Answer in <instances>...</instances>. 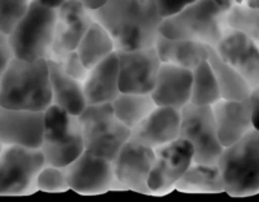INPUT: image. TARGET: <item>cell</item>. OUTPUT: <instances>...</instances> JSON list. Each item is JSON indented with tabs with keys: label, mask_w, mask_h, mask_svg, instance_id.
I'll return each instance as SVG.
<instances>
[{
	"label": "cell",
	"mask_w": 259,
	"mask_h": 202,
	"mask_svg": "<svg viewBox=\"0 0 259 202\" xmlns=\"http://www.w3.org/2000/svg\"><path fill=\"white\" fill-rule=\"evenodd\" d=\"M91 14L113 38L115 50L154 45L163 19L154 0H108Z\"/></svg>",
	"instance_id": "cell-1"
},
{
	"label": "cell",
	"mask_w": 259,
	"mask_h": 202,
	"mask_svg": "<svg viewBox=\"0 0 259 202\" xmlns=\"http://www.w3.org/2000/svg\"><path fill=\"white\" fill-rule=\"evenodd\" d=\"M52 104L47 60L13 57L0 76V106L45 111Z\"/></svg>",
	"instance_id": "cell-2"
},
{
	"label": "cell",
	"mask_w": 259,
	"mask_h": 202,
	"mask_svg": "<svg viewBox=\"0 0 259 202\" xmlns=\"http://www.w3.org/2000/svg\"><path fill=\"white\" fill-rule=\"evenodd\" d=\"M228 29L227 10L214 0H196L176 14L164 17L159 25V34L217 47Z\"/></svg>",
	"instance_id": "cell-3"
},
{
	"label": "cell",
	"mask_w": 259,
	"mask_h": 202,
	"mask_svg": "<svg viewBox=\"0 0 259 202\" xmlns=\"http://www.w3.org/2000/svg\"><path fill=\"white\" fill-rule=\"evenodd\" d=\"M218 167L225 192L232 196H249L259 192V130L249 133L224 146Z\"/></svg>",
	"instance_id": "cell-4"
},
{
	"label": "cell",
	"mask_w": 259,
	"mask_h": 202,
	"mask_svg": "<svg viewBox=\"0 0 259 202\" xmlns=\"http://www.w3.org/2000/svg\"><path fill=\"white\" fill-rule=\"evenodd\" d=\"M46 164L67 167L83 150L82 130L78 116L51 104L43 111V138L39 146Z\"/></svg>",
	"instance_id": "cell-5"
},
{
	"label": "cell",
	"mask_w": 259,
	"mask_h": 202,
	"mask_svg": "<svg viewBox=\"0 0 259 202\" xmlns=\"http://www.w3.org/2000/svg\"><path fill=\"white\" fill-rule=\"evenodd\" d=\"M56 9L30 2L27 13L8 34L13 57L24 61L51 58Z\"/></svg>",
	"instance_id": "cell-6"
},
{
	"label": "cell",
	"mask_w": 259,
	"mask_h": 202,
	"mask_svg": "<svg viewBox=\"0 0 259 202\" xmlns=\"http://www.w3.org/2000/svg\"><path fill=\"white\" fill-rule=\"evenodd\" d=\"M85 149L108 161H114L131 138V129L114 114L111 104L88 105L78 115Z\"/></svg>",
	"instance_id": "cell-7"
},
{
	"label": "cell",
	"mask_w": 259,
	"mask_h": 202,
	"mask_svg": "<svg viewBox=\"0 0 259 202\" xmlns=\"http://www.w3.org/2000/svg\"><path fill=\"white\" fill-rule=\"evenodd\" d=\"M180 138L190 141L194 148V163H218L223 144L218 136L211 106L189 103L181 109Z\"/></svg>",
	"instance_id": "cell-8"
},
{
	"label": "cell",
	"mask_w": 259,
	"mask_h": 202,
	"mask_svg": "<svg viewBox=\"0 0 259 202\" xmlns=\"http://www.w3.org/2000/svg\"><path fill=\"white\" fill-rule=\"evenodd\" d=\"M45 166V156L39 148L4 145L0 154V194L29 191Z\"/></svg>",
	"instance_id": "cell-9"
},
{
	"label": "cell",
	"mask_w": 259,
	"mask_h": 202,
	"mask_svg": "<svg viewBox=\"0 0 259 202\" xmlns=\"http://www.w3.org/2000/svg\"><path fill=\"white\" fill-rule=\"evenodd\" d=\"M115 52L120 92L151 93L162 65L154 45Z\"/></svg>",
	"instance_id": "cell-10"
},
{
	"label": "cell",
	"mask_w": 259,
	"mask_h": 202,
	"mask_svg": "<svg viewBox=\"0 0 259 202\" xmlns=\"http://www.w3.org/2000/svg\"><path fill=\"white\" fill-rule=\"evenodd\" d=\"M192 163L194 148L184 138H177L154 149L148 178L151 192H164L172 188Z\"/></svg>",
	"instance_id": "cell-11"
},
{
	"label": "cell",
	"mask_w": 259,
	"mask_h": 202,
	"mask_svg": "<svg viewBox=\"0 0 259 202\" xmlns=\"http://www.w3.org/2000/svg\"><path fill=\"white\" fill-rule=\"evenodd\" d=\"M65 169L68 188L78 193H104L115 179L113 162L96 156L88 149Z\"/></svg>",
	"instance_id": "cell-12"
},
{
	"label": "cell",
	"mask_w": 259,
	"mask_h": 202,
	"mask_svg": "<svg viewBox=\"0 0 259 202\" xmlns=\"http://www.w3.org/2000/svg\"><path fill=\"white\" fill-rule=\"evenodd\" d=\"M93 22L91 12L78 0H68L58 7L56 9L51 58L58 60L75 50Z\"/></svg>",
	"instance_id": "cell-13"
},
{
	"label": "cell",
	"mask_w": 259,
	"mask_h": 202,
	"mask_svg": "<svg viewBox=\"0 0 259 202\" xmlns=\"http://www.w3.org/2000/svg\"><path fill=\"white\" fill-rule=\"evenodd\" d=\"M154 159V149L129 139L113 161L115 179L139 193H149L148 178Z\"/></svg>",
	"instance_id": "cell-14"
},
{
	"label": "cell",
	"mask_w": 259,
	"mask_h": 202,
	"mask_svg": "<svg viewBox=\"0 0 259 202\" xmlns=\"http://www.w3.org/2000/svg\"><path fill=\"white\" fill-rule=\"evenodd\" d=\"M218 55L223 61L232 66L250 88L259 85V45L243 33L228 29L219 40Z\"/></svg>",
	"instance_id": "cell-15"
},
{
	"label": "cell",
	"mask_w": 259,
	"mask_h": 202,
	"mask_svg": "<svg viewBox=\"0 0 259 202\" xmlns=\"http://www.w3.org/2000/svg\"><path fill=\"white\" fill-rule=\"evenodd\" d=\"M43 138V111L0 106V141L4 145L39 148Z\"/></svg>",
	"instance_id": "cell-16"
},
{
	"label": "cell",
	"mask_w": 259,
	"mask_h": 202,
	"mask_svg": "<svg viewBox=\"0 0 259 202\" xmlns=\"http://www.w3.org/2000/svg\"><path fill=\"white\" fill-rule=\"evenodd\" d=\"M181 111L168 106H156L154 110L131 131V140L156 149L180 138Z\"/></svg>",
	"instance_id": "cell-17"
},
{
	"label": "cell",
	"mask_w": 259,
	"mask_h": 202,
	"mask_svg": "<svg viewBox=\"0 0 259 202\" xmlns=\"http://www.w3.org/2000/svg\"><path fill=\"white\" fill-rule=\"evenodd\" d=\"M217 124L218 136L223 146L239 140L253 128L252 106L249 98L227 100L220 98L211 105Z\"/></svg>",
	"instance_id": "cell-18"
},
{
	"label": "cell",
	"mask_w": 259,
	"mask_h": 202,
	"mask_svg": "<svg viewBox=\"0 0 259 202\" xmlns=\"http://www.w3.org/2000/svg\"><path fill=\"white\" fill-rule=\"evenodd\" d=\"M192 71L171 63H162L151 95L157 106L181 110L191 98Z\"/></svg>",
	"instance_id": "cell-19"
},
{
	"label": "cell",
	"mask_w": 259,
	"mask_h": 202,
	"mask_svg": "<svg viewBox=\"0 0 259 202\" xmlns=\"http://www.w3.org/2000/svg\"><path fill=\"white\" fill-rule=\"evenodd\" d=\"M82 86L88 105L113 103L120 93L116 52H113L90 68Z\"/></svg>",
	"instance_id": "cell-20"
},
{
	"label": "cell",
	"mask_w": 259,
	"mask_h": 202,
	"mask_svg": "<svg viewBox=\"0 0 259 202\" xmlns=\"http://www.w3.org/2000/svg\"><path fill=\"white\" fill-rule=\"evenodd\" d=\"M47 65L52 104L60 106L72 115L78 116L88 106L82 82L68 76L62 70L60 63L53 58H48Z\"/></svg>",
	"instance_id": "cell-21"
},
{
	"label": "cell",
	"mask_w": 259,
	"mask_h": 202,
	"mask_svg": "<svg viewBox=\"0 0 259 202\" xmlns=\"http://www.w3.org/2000/svg\"><path fill=\"white\" fill-rule=\"evenodd\" d=\"M162 63L194 70L209 57V45L190 39H172L159 34L154 43Z\"/></svg>",
	"instance_id": "cell-22"
},
{
	"label": "cell",
	"mask_w": 259,
	"mask_h": 202,
	"mask_svg": "<svg viewBox=\"0 0 259 202\" xmlns=\"http://www.w3.org/2000/svg\"><path fill=\"white\" fill-rule=\"evenodd\" d=\"M210 67L214 72L215 80L220 91V97L227 100H245L249 98L250 86L247 81L234 70L230 65L220 58L217 49L209 45V57H207Z\"/></svg>",
	"instance_id": "cell-23"
},
{
	"label": "cell",
	"mask_w": 259,
	"mask_h": 202,
	"mask_svg": "<svg viewBox=\"0 0 259 202\" xmlns=\"http://www.w3.org/2000/svg\"><path fill=\"white\" fill-rule=\"evenodd\" d=\"M177 189L194 193L225 192L224 182L218 164L192 163L175 184Z\"/></svg>",
	"instance_id": "cell-24"
},
{
	"label": "cell",
	"mask_w": 259,
	"mask_h": 202,
	"mask_svg": "<svg viewBox=\"0 0 259 202\" xmlns=\"http://www.w3.org/2000/svg\"><path fill=\"white\" fill-rule=\"evenodd\" d=\"M75 50L83 65L90 70L104 58L115 52V44L108 30L100 23L94 20Z\"/></svg>",
	"instance_id": "cell-25"
},
{
	"label": "cell",
	"mask_w": 259,
	"mask_h": 202,
	"mask_svg": "<svg viewBox=\"0 0 259 202\" xmlns=\"http://www.w3.org/2000/svg\"><path fill=\"white\" fill-rule=\"evenodd\" d=\"M156 106L151 93L120 92L111 103L116 118L131 130L143 121Z\"/></svg>",
	"instance_id": "cell-26"
},
{
	"label": "cell",
	"mask_w": 259,
	"mask_h": 202,
	"mask_svg": "<svg viewBox=\"0 0 259 202\" xmlns=\"http://www.w3.org/2000/svg\"><path fill=\"white\" fill-rule=\"evenodd\" d=\"M220 98L222 97H220V91L214 72L206 60L192 70L190 103L195 105L211 106Z\"/></svg>",
	"instance_id": "cell-27"
},
{
	"label": "cell",
	"mask_w": 259,
	"mask_h": 202,
	"mask_svg": "<svg viewBox=\"0 0 259 202\" xmlns=\"http://www.w3.org/2000/svg\"><path fill=\"white\" fill-rule=\"evenodd\" d=\"M227 24L229 29L243 33L259 43V8L234 3L227 10Z\"/></svg>",
	"instance_id": "cell-28"
},
{
	"label": "cell",
	"mask_w": 259,
	"mask_h": 202,
	"mask_svg": "<svg viewBox=\"0 0 259 202\" xmlns=\"http://www.w3.org/2000/svg\"><path fill=\"white\" fill-rule=\"evenodd\" d=\"M35 186L45 192H60L68 188L65 167L46 164L35 178Z\"/></svg>",
	"instance_id": "cell-29"
},
{
	"label": "cell",
	"mask_w": 259,
	"mask_h": 202,
	"mask_svg": "<svg viewBox=\"0 0 259 202\" xmlns=\"http://www.w3.org/2000/svg\"><path fill=\"white\" fill-rule=\"evenodd\" d=\"M29 5L30 0H0V30L9 34Z\"/></svg>",
	"instance_id": "cell-30"
},
{
	"label": "cell",
	"mask_w": 259,
	"mask_h": 202,
	"mask_svg": "<svg viewBox=\"0 0 259 202\" xmlns=\"http://www.w3.org/2000/svg\"><path fill=\"white\" fill-rule=\"evenodd\" d=\"M57 61L60 63V66L62 67V70L67 73L68 76H71L75 80L80 81V82L83 83V81L86 80L89 75V68L86 67L82 63V61L78 57L77 52L76 50H72V52L67 53L63 57L58 58Z\"/></svg>",
	"instance_id": "cell-31"
},
{
	"label": "cell",
	"mask_w": 259,
	"mask_h": 202,
	"mask_svg": "<svg viewBox=\"0 0 259 202\" xmlns=\"http://www.w3.org/2000/svg\"><path fill=\"white\" fill-rule=\"evenodd\" d=\"M196 0H154L158 13L162 18L169 17L172 14H176L177 12L184 9L187 5L192 4Z\"/></svg>",
	"instance_id": "cell-32"
},
{
	"label": "cell",
	"mask_w": 259,
	"mask_h": 202,
	"mask_svg": "<svg viewBox=\"0 0 259 202\" xmlns=\"http://www.w3.org/2000/svg\"><path fill=\"white\" fill-rule=\"evenodd\" d=\"M12 58L13 53L9 44V39H8V34L0 30V76L3 75Z\"/></svg>",
	"instance_id": "cell-33"
},
{
	"label": "cell",
	"mask_w": 259,
	"mask_h": 202,
	"mask_svg": "<svg viewBox=\"0 0 259 202\" xmlns=\"http://www.w3.org/2000/svg\"><path fill=\"white\" fill-rule=\"evenodd\" d=\"M250 106H252V119L253 128L259 130V85L257 87L252 88L249 95Z\"/></svg>",
	"instance_id": "cell-34"
},
{
	"label": "cell",
	"mask_w": 259,
	"mask_h": 202,
	"mask_svg": "<svg viewBox=\"0 0 259 202\" xmlns=\"http://www.w3.org/2000/svg\"><path fill=\"white\" fill-rule=\"evenodd\" d=\"M78 2L91 12V10L99 9L100 7H103L108 0H78Z\"/></svg>",
	"instance_id": "cell-35"
},
{
	"label": "cell",
	"mask_w": 259,
	"mask_h": 202,
	"mask_svg": "<svg viewBox=\"0 0 259 202\" xmlns=\"http://www.w3.org/2000/svg\"><path fill=\"white\" fill-rule=\"evenodd\" d=\"M33 3H37V4L45 5V7L53 8V9H57L58 7L63 4V3L68 2V0H30Z\"/></svg>",
	"instance_id": "cell-36"
},
{
	"label": "cell",
	"mask_w": 259,
	"mask_h": 202,
	"mask_svg": "<svg viewBox=\"0 0 259 202\" xmlns=\"http://www.w3.org/2000/svg\"><path fill=\"white\" fill-rule=\"evenodd\" d=\"M215 3H217L218 5H219V7H222L223 9H225V10H228L229 9L230 7H232L233 4H234V0H214Z\"/></svg>",
	"instance_id": "cell-37"
},
{
	"label": "cell",
	"mask_w": 259,
	"mask_h": 202,
	"mask_svg": "<svg viewBox=\"0 0 259 202\" xmlns=\"http://www.w3.org/2000/svg\"><path fill=\"white\" fill-rule=\"evenodd\" d=\"M243 3L252 8H259V0H243Z\"/></svg>",
	"instance_id": "cell-38"
},
{
	"label": "cell",
	"mask_w": 259,
	"mask_h": 202,
	"mask_svg": "<svg viewBox=\"0 0 259 202\" xmlns=\"http://www.w3.org/2000/svg\"><path fill=\"white\" fill-rule=\"evenodd\" d=\"M3 148H4V144H3L2 141H0V154H2V150H3Z\"/></svg>",
	"instance_id": "cell-39"
},
{
	"label": "cell",
	"mask_w": 259,
	"mask_h": 202,
	"mask_svg": "<svg viewBox=\"0 0 259 202\" xmlns=\"http://www.w3.org/2000/svg\"><path fill=\"white\" fill-rule=\"evenodd\" d=\"M235 3H243V0H234Z\"/></svg>",
	"instance_id": "cell-40"
},
{
	"label": "cell",
	"mask_w": 259,
	"mask_h": 202,
	"mask_svg": "<svg viewBox=\"0 0 259 202\" xmlns=\"http://www.w3.org/2000/svg\"><path fill=\"white\" fill-rule=\"evenodd\" d=\"M258 45H259V43H258Z\"/></svg>",
	"instance_id": "cell-41"
}]
</instances>
